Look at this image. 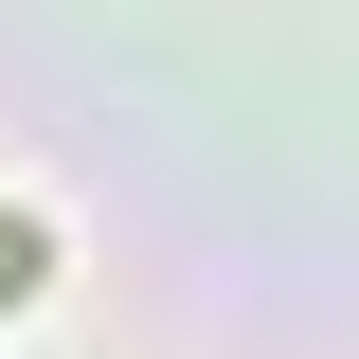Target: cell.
<instances>
[{
  "instance_id": "1",
  "label": "cell",
  "mask_w": 359,
  "mask_h": 359,
  "mask_svg": "<svg viewBox=\"0 0 359 359\" xmlns=\"http://www.w3.org/2000/svg\"><path fill=\"white\" fill-rule=\"evenodd\" d=\"M18 287H36V216H0V306H18Z\"/></svg>"
}]
</instances>
